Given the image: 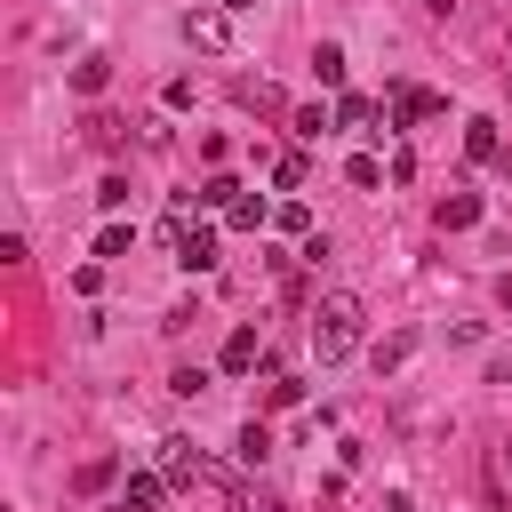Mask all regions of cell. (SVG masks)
<instances>
[{"mask_svg": "<svg viewBox=\"0 0 512 512\" xmlns=\"http://www.w3.org/2000/svg\"><path fill=\"white\" fill-rule=\"evenodd\" d=\"M360 296H344V288H328L320 304H312V352H320V368H336V360H352L360 352Z\"/></svg>", "mask_w": 512, "mask_h": 512, "instance_id": "6da1fadb", "label": "cell"}, {"mask_svg": "<svg viewBox=\"0 0 512 512\" xmlns=\"http://www.w3.org/2000/svg\"><path fill=\"white\" fill-rule=\"evenodd\" d=\"M440 112V96L432 88H408V80H392V96H384V128H416V120H432ZM376 128V136H384Z\"/></svg>", "mask_w": 512, "mask_h": 512, "instance_id": "7a4b0ae2", "label": "cell"}, {"mask_svg": "<svg viewBox=\"0 0 512 512\" xmlns=\"http://www.w3.org/2000/svg\"><path fill=\"white\" fill-rule=\"evenodd\" d=\"M184 40H192L200 56H224V48H232V8H192V16H184Z\"/></svg>", "mask_w": 512, "mask_h": 512, "instance_id": "3957f363", "label": "cell"}, {"mask_svg": "<svg viewBox=\"0 0 512 512\" xmlns=\"http://www.w3.org/2000/svg\"><path fill=\"white\" fill-rule=\"evenodd\" d=\"M168 504V472H128L120 480V512H160Z\"/></svg>", "mask_w": 512, "mask_h": 512, "instance_id": "277c9868", "label": "cell"}, {"mask_svg": "<svg viewBox=\"0 0 512 512\" xmlns=\"http://www.w3.org/2000/svg\"><path fill=\"white\" fill-rule=\"evenodd\" d=\"M160 472H168V480H208V456H200L192 440H160Z\"/></svg>", "mask_w": 512, "mask_h": 512, "instance_id": "5b68a950", "label": "cell"}, {"mask_svg": "<svg viewBox=\"0 0 512 512\" xmlns=\"http://www.w3.org/2000/svg\"><path fill=\"white\" fill-rule=\"evenodd\" d=\"M248 368H264V344H256V328H232L224 336V376H248Z\"/></svg>", "mask_w": 512, "mask_h": 512, "instance_id": "8992f818", "label": "cell"}, {"mask_svg": "<svg viewBox=\"0 0 512 512\" xmlns=\"http://www.w3.org/2000/svg\"><path fill=\"white\" fill-rule=\"evenodd\" d=\"M232 200H240V184H232V176H208L200 192H184V200H176V216H184V208H216V216H224Z\"/></svg>", "mask_w": 512, "mask_h": 512, "instance_id": "52a82bcc", "label": "cell"}, {"mask_svg": "<svg viewBox=\"0 0 512 512\" xmlns=\"http://www.w3.org/2000/svg\"><path fill=\"white\" fill-rule=\"evenodd\" d=\"M432 224H440V232H464V224H480V192H448V200L432 208Z\"/></svg>", "mask_w": 512, "mask_h": 512, "instance_id": "ba28073f", "label": "cell"}, {"mask_svg": "<svg viewBox=\"0 0 512 512\" xmlns=\"http://www.w3.org/2000/svg\"><path fill=\"white\" fill-rule=\"evenodd\" d=\"M464 152L488 168V160H504V136H496V120H464Z\"/></svg>", "mask_w": 512, "mask_h": 512, "instance_id": "9c48e42d", "label": "cell"}, {"mask_svg": "<svg viewBox=\"0 0 512 512\" xmlns=\"http://www.w3.org/2000/svg\"><path fill=\"white\" fill-rule=\"evenodd\" d=\"M312 72H320V88H344V48L320 40V48H312Z\"/></svg>", "mask_w": 512, "mask_h": 512, "instance_id": "30bf717a", "label": "cell"}, {"mask_svg": "<svg viewBox=\"0 0 512 512\" xmlns=\"http://www.w3.org/2000/svg\"><path fill=\"white\" fill-rule=\"evenodd\" d=\"M104 80H112L104 56H80V64H72V88H80V96H104Z\"/></svg>", "mask_w": 512, "mask_h": 512, "instance_id": "8fae6325", "label": "cell"}, {"mask_svg": "<svg viewBox=\"0 0 512 512\" xmlns=\"http://www.w3.org/2000/svg\"><path fill=\"white\" fill-rule=\"evenodd\" d=\"M368 120H384V104H368V96H336V128H368Z\"/></svg>", "mask_w": 512, "mask_h": 512, "instance_id": "7c38bea8", "label": "cell"}, {"mask_svg": "<svg viewBox=\"0 0 512 512\" xmlns=\"http://www.w3.org/2000/svg\"><path fill=\"white\" fill-rule=\"evenodd\" d=\"M304 176H312V160H304V152H280V160H272V184H280V192H296Z\"/></svg>", "mask_w": 512, "mask_h": 512, "instance_id": "4fadbf2b", "label": "cell"}, {"mask_svg": "<svg viewBox=\"0 0 512 512\" xmlns=\"http://www.w3.org/2000/svg\"><path fill=\"white\" fill-rule=\"evenodd\" d=\"M264 216H272V208H264V200H256V192H240V200H232V208H224V224H240V232H256V224H264Z\"/></svg>", "mask_w": 512, "mask_h": 512, "instance_id": "5bb4252c", "label": "cell"}, {"mask_svg": "<svg viewBox=\"0 0 512 512\" xmlns=\"http://www.w3.org/2000/svg\"><path fill=\"white\" fill-rule=\"evenodd\" d=\"M408 352H416V336H408V328H400V336H384V344H376V376H392Z\"/></svg>", "mask_w": 512, "mask_h": 512, "instance_id": "9a60e30c", "label": "cell"}, {"mask_svg": "<svg viewBox=\"0 0 512 512\" xmlns=\"http://www.w3.org/2000/svg\"><path fill=\"white\" fill-rule=\"evenodd\" d=\"M272 224H280V232H288V240H312V208H304V200H288V208H280V216H272Z\"/></svg>", "mask_w": 512, "mask_h": 512, "instance_id": "2e32d148", "label": "cell"}, {"mask_svg": "<svg viewBox=\"0 0 512 512\" xmlns=\"http://www.w3.org/2000/svg\"><path fill=\"white\" fill-rule=\"evenodd\" d=\"M272 456V432L264 424H240V464H264Z\"/></svg>", "mask_w": 512, "mask_h": 512, "instance_id": "e0dca14e", "label": "cell"}, {"mask_svg": "<svg viewBox=\"0 0 512 512\" xmlns=\"http://www.w3.org/2000/svg\"><path fill=\"white\" fill-rule=\"evenodd\" d=\"M344 176H352V184H360V192H376V184H384V176H392V168H384V160H368V152H360V160H352V168H344Z\"/></svg>", "mask_w": 512, "mask_h": 512, "instance_id": "ac0fdd59", "label": "cell"}, {"mask_svg": "<svg viewBox=\"0 0 512 512\" xmlns=\"http://www.w3.org/2000/svg\"><path fill=\"white\" fill-rule=\"evenodd\" d=\"M328 128H336V112H320V104H304V112H296V136H328Z\"/></svg>", "mask_w": 512, "mask_h": 512, "instance_id": "d6986e66", "label": "cell"}, {"mask_svg": "<svg viewBox=\"0 0 512 512\" xmlns=\"http://www.w3.org/2000/svg\"><path fill=\"white\" fill-rule=\"evenodd\" d=\"M88 144H104V152H112V144H120V120H112V112H88Z\"/></svg>", "mask_w": 512, "mask_h": 512, "instance_id": "ffe728a7", "label": "cell"}, {"mask_svg": "<svg viewBox=\"0 0 512 512\" xmlns=\"http://www.w3.org/2000/svg\"><path fill=\"white\" fill-rule=\"evenodd\" d=\"M128 240H136L128 224H104V232H96V256H128Z\"/></svg>", "mask_w": 512, "mask_h": 512, "instance_id": "44dd1931", "label": "cell"}, {"mask_svg": "<svg viewBox=\"0 0 512 512\" xmlns=\"http://www.w3.org/2000/svg\"><path fill=\"white\" fill-rule=\"evenodd\" d=\"M168 392H184V400H192V392H208V368H176V376H168Z\"/></svg>", "mask_w": 512, "mask_h": 512, "instance_id": "7402d4cb", "label": "cell"}, {"mask_svg": "<svg viewBox=\"0 0 512 512\" xmlns=\"http://www.w3.org/2000/svg\"><path fill=\"white\" fill-rule=\"evenodd\" d=\"M112 472H120V464H112V456H96V464H80V488H112Z\"/></svg>", "mask_w": 512, "mask_h": 512, "instance_id": "603a6c76", "label": "cell"}, {"mask_svg": "<svg viewBox=\"0 0 512 512\" xmlns=\"http://www.w3.org/2000/svg\"><path fill=\"white\" fill-rule=\"evenodd\" d=\"M384 512H416V504H408V496H400V488H392V496H384Z\"/></svg>", "mask_w": 512, "mask_h": 512, "instance_id": "cb8c5ba5", "label": "cell"}, {"mask_svg": "<svg viewBox=\"0 0 512 512\" xmlns=\"http://www.w3.org/2000/svg\"><path fill=\"white\" fill-rule=\"evenodd\" d=\"M424 8H432V16H448V0H424Z\"/></svg>", "mask_w": 512, "mask_h": 512, "instance_id": "d4e9b609", "label": "cell"}, {"mask_svg": "<svg viewBox=\"0 0 512 512\" xmlns=\"http://www.w3.org/2000/svg\"><path fill=\"white\" fill-rule=\"evenodd\" d=\"M216 8H256V0H216Z\"/></svg>", "mask_w": 512, "mask_h": 512, "instance_id": "484cf974", "label": "cell"}, {"mask_svg": "<svg viewBox=\"0 0 512 512\" xmlns=\"http://www.w3.org/2000/svg\"><path fill=\"white\" fill-rule=\"evenodd\" d=\"M504 312H512V280H504Z\"/></svg>", "mask_w": 512, "mask_h": 512, "instance_id": "4316f807", "label": "cell"}, {"mask_svg": "<svg viewBox=\"0 0 512 512\" xmlns=\"http://www.w3.org/2000/svg\"><path fill=\"white\" fill-rule=\"evenodd\" d=\"M504 472H512V448H504Z\"/></svg>", "mask_w": 512, "mask_h": 512, "instance_id": "83f0119b", "label": "cell"}]
</instances>
